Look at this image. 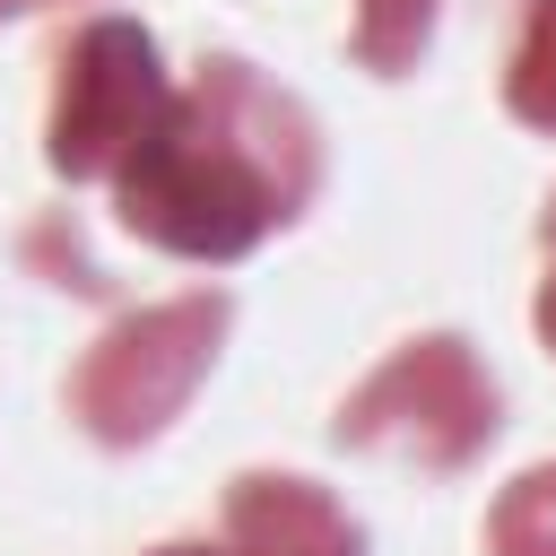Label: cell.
Instances as JSON below:
<instances>
[{
  "instance_id": "1",
  "label": "cell",
  "mask_w": 556,
  "mask_h": 556,
  "mask_svg": "<svg viewBox=\"0 0 556 556\" xmlns=\"http://www.w3.org/2000/svg\"><path fill=\"white\" fill-rule=\"evenodd\" d=\"M321 182V139L295 96L252 78L243 61H200L191 87L165 96L156 130L113 174L122 226L182 261H243L269 226H287Z\"/></svg>"
},
{
  "instance_id": "2",
  "label": "cell",
  "mask_w": 556,
  "mask_h": 556,
  "mask_svg": "<svg viewBox=\"0 0 556 556\" xmlns=\"http://www.w3.org/2000/svg\"><path fill=\"white\" fill-rule=\"evenodd\" d=\"M217 339H226V295H174V304H148L130 321H113L70 374V417L113 452L148 443L200 391Z\"/></svg>"
},
{
  "instance_id": "3",
  "label": "cell",
  "mask_w": 556,
  "mask_h": 556,
  "mask_svg": "<svg viewBox=\"0 0 556 556\" xmlns=\"http://www.w3.org/2000/svg\"><path fill=\"white\" fill-rule=\"evenodd\" d=\"M52 174L70 182H96V174H122L130 148L156 130L165 113V70H156V35L130 26V17H87L61 61H52Z\"/></svg>"
},
{
  "instance_id": "4",
  "label": "cell",
  "mask_w": 556,
  "mask_h": 556,
  "mask_svg": "<svg viewBox=\"0 0 556 556\" xmlns=\"http://www.w3.org/2000/svg\"><path fill=\"white\" fill-rule=\"evenodd\" d=\"M486 434H495V382L469 356V339H408L339 408V443L408 452L426 469H460L469 452H486Z\"/></svg>"
},
{
  "instance_id": "5",
  "label": "cell",
  "mask_w": 556,
  "mask_h": 556,
  "mask_svg": "<svg viewBox=\"0 0 556 556\" xmlns=\"http://www.w3.org/2000/svg\"><path fill=\"white\" fill-rule=\"evenodd\" d=\"M226 547H243V556H365L356 521L313 478H235L226 486Z\"/></svg>"
},
{
  "instance_id": "6",
  "label": "cell",
  "mask_w": 556,
  "mask_h": 556,
  "mask_svg": "<svg viewBox=\"0 0 556 556\" xmlns=\"http://www.w3.org/2000/svg\"><path fill=\"white\" fill-rule=\"evenodd\" d=\"M504 113L556 139V0H521V35L504 61Z\"/></svg>"
},
{
  "instance_id": "7",
  "label": "cell",
  "mask_w": 556,
  "mask_h": 556,
  "mask_svg": "<svg viewBox=\"0 0 556 556\" xmlns=\"http://www.w3.org/2000/svg\"><path fill=\"white\" fill-rule=\"evenodd\" d=\"M486 547L495 556H556V460L504 486V504L486 521Z\"/></svg>"
},
{
  "instance_id": "8",
  "label": "cell",
  "mask_w": 556,
  "mask_h": 556,
  "mask_svg": "<svg viewBox=\"0 0 556 556\" xmlns=\"http://www.w3.org/2000/svg\"><path fill=\"white\" fill-rule=\"evenodd\" d=\"M434 35V0H356V61L400 78Z\"/></svg>"
},
{
  "instance_id": "9",
  "label": "cell",
  "mask_w": 556,
  "mask_h": 556,
  "mask_svg": "<svg viewBox=\"0 0 556 556\" xmlns=\"http://www.w3.org/2000/svg\"><path fill=\"white\" fill-rule=\"evenodd\" d=\"M539 243H547V278H539V339L556 348V200H547V217H539Z\"/></svg>"
},
{
  "instance_id": "10",
  "label": "cell",
  "mask_w": 556,
  "mask_h": 556,
  "mask_svg": "<svg viewBox=\"0 0 556 556\" xmlns=\"http://www.w3.org/2000/svg\"><path fill=\"white\" fill-rule=\"evenodd\" d=\"M148 556H243V547H200V539H174V547H148Z\"/></svg>"
},
{
  "instance_id": "11",
  "label": "cell",
  "mask_w": 556,
  "mask_h": 556,
  "mask_svg": "<svg viewBox=\"0 0 556 556\" xmlns=\"http://www.w3.org/2000/svg\"><path fill=\"white\" fill-rule=\"evenodd\" d=\"M17 9H43V0H0V17H17Z\"/></svg>"
}]
</instances>
